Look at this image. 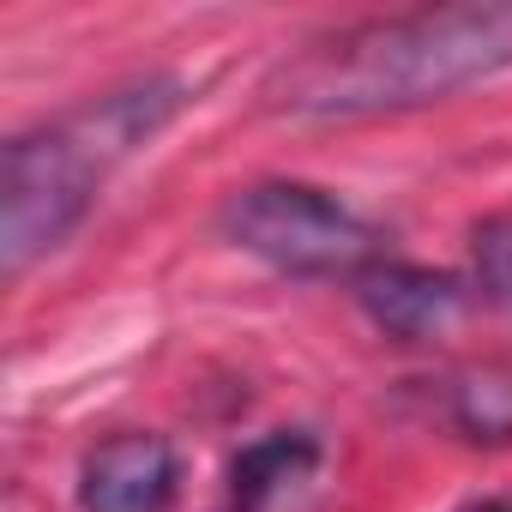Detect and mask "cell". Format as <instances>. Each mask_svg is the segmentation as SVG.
Instances as JSON below:
<instances>
[{"instance_id": "6da1fadb", "label": "cell", "mask_w": 512, "mask_h": 512, "mask_svg": "<svg viewBox=\"0 0 512 512\" xmlns=\"http://www.w3.org/2000/svg\"><path fill=\"white\" fill-rule=\"evenodd\" d=\"M512 67V7H434L308 43L278 67L272 103L290 115L416 109Z\"/></svg>"}, {"instance_id": "7a4b0ae2", "label": "cell", "mask_w": 512, "mask_h": 512, "mask_svg": "<svg viewBox=\"0 0 512 512\" xmlns=\"http://www.w3.org/2000/svg\"><path fill=\"white\" fill-rule=\"evenodd\" d=\"M103 163L109 157L79 133V121L19 133L7 145L0 157V266L13 278L79 229L103 181Z\"/></svg>"}, {"instance_id": "3957f363", "label": "cell", "mask_w": 512, "mask_h": 512, "mask_svg": "<svg viewBox=\"0 0 512 512\" xmlns=\"http://www.w3.org/2000/svg\"><path fill=\"white\" fill-rule=\"evenodd\" d=\"M223 229L253 260H266L296 278H338L374 266V229L308 181H253L223 205Z\"/></svg>"}, {"instance_id": "277c9868", "label": "cell", "mask_w": 512, "mask_h": 512, "mask_svg": "<svg viewBox=\"0 0 512 512\" xmlns=\"http://www.w3.org/2000/svg\"><path fill=\"white\" fill-rule=\"evenodd\" d=\"M175 500V452L163 434H109L79 464L85 512H169Z\"/></svg>"}, {"instance_id": "5b68a950", "label": "cell", "mask_w": 512, "mask_h": 512, "mask_svg": "<svg viewBox=\"0 0 512 512\" xmlns=\"http://www.w3.org/2000/svg\"><path fill=\"white\" fill-rule=\"evenodd\" d=\"M356 296H362L368 320L398 344L440 338L464 314V284L452 272H428V266H380L374 260L356 278Z\"/></svg>"}, {"instance_id": "8992f818", "label": "cell", "mask_w": 512, "mask_h": 512, "mask_svg": "<svg viewBox=\"0 0 512 512\" xmlns=\"http://www.w3.org/2000/svg\"><path fill=\"white\" fill-rule=\"evenodd\" d=\"M320 464V446L308 434H266L260 446H247L235 458V506L241 512H278Z\"/></svg>"}, {"instance_id": "52a82bcc", "label": "cell", "mask_w": 512, "mask_h": 512, "mask_svg": "<svg viewBox=\"0 0 512 512\" xmlns=\"http://www.w3.org/2000/svg\"><path fill=\"white\" fill-rule=\"evenodd\" d=\"M452 410L470 440H512V374H500V368L464 374L452 392Z\"/></svg>"}, {"instance_id": "ba28073f", "label": "cell", "mask_w": 512, "mask_h": 512, "mask_svg": "<svg viewBox=\"0 0 512 512\" xmlns=\"http://www.w3.org/2000/svg\"><path fill=\"white\" fill-rule=\"evenodd\" d=\"M470 266L476 290L500 308H512V217H482L470 235Z\"/></svg>"}, {"instance_id": "9c48e42d", "label": "cell", "mask_w": 512, "mask_h": 512, "mask_svg": "<svg viewBox=\"0 0 512 512\" xmlns=\"http://www.w3.org/2000/svg\"><path fill=\"white\" fill-rule=\"evenodd\" d=\"M464 512H512V500H482V506H464Z\"/></svg>"}]
</instances>
